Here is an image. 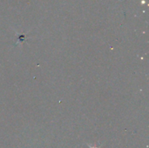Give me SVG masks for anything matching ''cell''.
Returning a JSON list of instances; mask_svg holds the SVG:
<instances>
[{
    "label": "cell",
    "instance_id": "6da1fadb",
    "mask_svg": "<svg viewBox=\"0 0 149 148\" xmlns=\"http://www.w3.org/2000/svg\"><path fill=\"white\" fill-rule=\"evenodd\" d=\"M90 148H99V147H95V146H94V147H90Z\"/></svg>",
    "mask_w": 149,
    "mask_h": 148
}]
</instances>
